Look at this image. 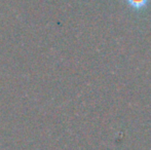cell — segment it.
<instances>
[{
	"mask_svg": "<svg viewBox=\"0 0 151 150\" xmlns=\"http://www.w3.org/2000/svg\"><path fill=\"white\" fill-rule=\"evenodd\" d=\"M149 0H127V2L135 9H141L148 4Z\"/></svg>",
	"mask_w": 151,
	"mask_h": 150,
	"instance_id": "6da1fadb",
	"label": "cell"
}]
</instances>
